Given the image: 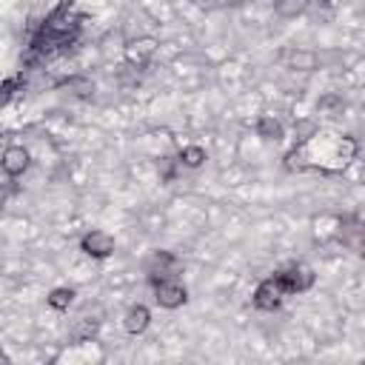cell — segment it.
<instances>
[{"label":"cell","mask_w":365,"mask_h":365,"mask_svg":"<svg viewBox=\"0 0 365 365\" xmlns=\"http://www.w3.org/2000/svg\"><path fill=\"white\" fill-rule=\"evenodd\" d=\"M359 143L348 134H311L302 143H297L288 154H285V165L291 171H308V168H319V171H342L348 168V163L356 157Z\"/></svg>","instance_id":"cell-1"},{"label":"cell","mask_w":365,"mask_h":365,"mask_svg":"<svg viewBox=\"0 0 365 365\" xmlns=\"http://www.w3.org/2000/svg\"><path fill=\"white\" fill-rule=\"evenodd\" d=\"M177 271H180V259L168 251H154L145 262V274L154 282H163V279H177Z\"/></svg>","instance_id":"cell-2"},{"label":"cell","mask_w":365,"mask_h":365,"mask_svg":"<svg viewBox=\"0 0 365 365\" xmlns=\"http://www.w3.org/2000/svg\"><path fill=\"white\" fill-rule=\"evenodd\" d=\"M277 277H279L285 294H302V291H308V288L314 285V279H317V277H314V268H308V265H302V262H297V265L279 271Z\"/></svg>","instance_id":"cell-3"},{"label":"cell","mask_w":365,"mask_h":365,"mask_svg":"<svg viewBox=\"0 0 365 365\" xmlns=\"http://www.w3.org/2000/svg\"><path fill=\"white\" fill-rule=\"evenodd\" d=\"M154 299H157L160 308L174 311V308L185 305L188 291H185V285L177 282V279H163V282H154Z\"/></svg>","instance_id":"cell-4"},{"label":"cell","mask_w":365,"mask_h":365,"mask_svg":"<svg viewBox=\"0 0 365 365\" xmlns=\"http://www.w3.org/2000/svg\"><path fill=\"white\" fill-rule=\"evenodd\" d=\"M282 297H288V294H285L279 277L274 274V277H268V279H262V282L257 285V291H254V305L262 308V311H274V308H279Z\"/></svg>","instance_id":"cell-5"},{"label":"cell","mask_w":365,"mask_h":365,"mask_svg":"<svg viewBox=\"0 0 365 365\" xmlns=\"http://www.w3.org/2000/svg\"><path fill=\"white\" fill-rule=\"evenodd\" d=\"M80 248H83V254H88L94 259H106L114 254V237L108 231H88L80 240Z\"/></svg>","instance_id":"cell-6"},{"label":"cell","mask_w":365,"mask_h":365,"mask_svg":"<svg viewBox=\"0 0 365 365\" xmlns=\"http://www.w3.org/2000/svg\"><path fill=\"white\" fill-rule=\"evenodd\" d=\"M336 237L342 240V245H348L356 254H365V228L356 220H339V231Z\"/></svg>","instance_id":"cell-7"},{"label":"cell","mask_w":365,"mask_h":365,"mask_svg":"<svg viewBox=\"0 0 365 365\" xmlns=\"http://www.w3.org/2000/svg\"><path fill=\"white\" fill-rule=\"evenodd\" d=\"M157 51V40L154 37H140V40H131L125 46V60L131 66H145Z\"/></svg>","instance_id":"cell-8"},{"label":"cell","mask_w":365,"mask_h":365,"mask_svg":"<svg viewBox=\"0 0 365 365\" xmlns=\"http://www.w3.org/2000/svg\"><path fill=\"white\" fill-rule=\"evenodd\" d=\"M29 148H23V145H6V151H3V171L9 174V177H20L26 168H29Z\"/></svg>","instance_id":"cell-9"},{"label":"cell","mask_w":365,"mask_h":365,"mask_svg":"<svg viewBox=\"0 0 365 365\" xmlns=\"http://www.w3.org/2000/svg\"><path fill=\"white\" fill-rule=\"evenodd\" d=\"M123 325H125V331L131 334V336H137V334H143L148 325H151V311L145 308V305H131L128 311H125V319H123Z\"/></svg>","instance_id":"cell-10"},{"label":"cell","mask_w":365,"mask_h":365,"mask_svg":"<svg viewBox=\"0 0 365 365\" xmlns=\"http://www.w3.org/2000/svg\"><path fill=\"white\" fill-rule=\"evenodd\" d=\"M257 134L265 137V140H282V123L277 117H271V114H262L257 120Z\"/></svg>","instance_id":"cell-11"},{"label":"cell","mask_w":365,"mask_h":365,"mask_svg":"<svg viewBox=\"0 0 365 365\" xmlns=\"http://www.w3.org/2000/svg\"><path fill=\"white\" fill-rule=\"evenodd\" d=\"M46 302H48L51 308H57V311H66V308L74 302V288H66V285H60V288H54V291L46 297Z\"/></svg>","instance_id":"cell-12"},{"label":"cell","mask_w":365,"mask_h":365,"mask_svg":"<svg viewBox=\"0 0 365 365\" xmlns=\"http://www.w3.org/2000/svg\"><path fill=\"white\" fill-rule=\"evenodd\" d=\"M180 163L188 165V168L202 165V163H205V148H200V145H185V148L180 151Z\"/></svg>","instance_id":"cell-13"},{"label":"cell","mask_w":365,"mask_h":365,"mask_svg":"<svg viewBox=\"0 0 365 365\" xmlns=\"http://www.w3.org/2000/svg\"><path fill=\"white\" fill-rule=\"evenodd\" d=\"M97 328H100V322H97V319H83V322L71 331V336H74V339H80V342H91V336L97 334Z\"/></svg>","instance_id":"cell-14"},{"label":"cell","mask_w":365,"mask_h":365,"mask_svg":"<svg viewBox=\"0 0 365 365\" xmlns=\"http://www.w3.org/2000/svg\"><path fill=\"white\" fill-rule=\"evenodd\" d=\"M66 86L68 88H77L80 97H91V91H94V83L86 80V77H71V80H66Z\"/></svg>","instance_id":"cell-15"},{"label":"cell","mask_w":365,"mask_h":365,"mask_svg":"<svg viewBox=\"0 0 365 365\" xmlns=\"http://www.w3.org/2000/svg\"><path fill=\"white\" fill-rule=\"evenodd\" d=\"M308 9V3H277V14H285V17H294V14H302Z\"/></svg>","instance_id":"cell-16"},{"label":"cell","mask_w":365,"mask_h":365,"mask_svg":"<svg viewBox=\"0 0 365 365\" xmlns=\"http://www.w3.org/2000/svg\"><path fill=\"white\" fill-rule=\"evenodd\" d=\"M17 83H20V77H9V80L3 83V103H9V100L14 97V91H17Z\"/></svg>","instance_id":"cell-17"},{"label":"cell","mask_w":365,"mask_h":365,"mask_svg":"<svg viewBox=\"0 0 365 365\" xmlns=\"http://www.w3.org/2000/svg\"><path fill=\"white\" fill-rule=\"evenodd\" d=\"M362 365H365V359H362Z\"/></svg>","instance_id":"cell-18"}]
</instances>
